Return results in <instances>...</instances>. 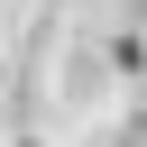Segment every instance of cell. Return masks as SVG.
Masks as SVG:
<instances>
[{"label":"cell","instance_id":"1","mask_svg":"<svg viewBox=\"0 0 147 147\" xmlns=\"http://www.w3.org/2000/svg\"><path fill=\"white\" fill-rule=\"evenodd\" d=\"M129 147H147V119H138V129H129Z\"/></svg>","mask_w":147,"mask_h":147}]
</instances>
